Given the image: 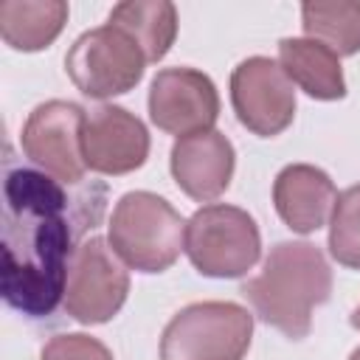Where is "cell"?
Masks as SVG:
<instances>
[{
  "label": "cell",
  "mask_w": 360,
  "mask_h": 360,
  "mask_svg": "<svg viewBox=\"0 0 360 360\" xmlns=\"http://www.w3.org/2000/svg\"><path fill=\"white\" fill-rule=\"evenodd\" d=\"M93 205L101 200H90ZM87 197L73 202L65 183L37 169H8L3 180L0 292L25 318H48L65 298L68 267L79 245L76 225L93 228Z\"/></svg>",
  "instance_id": "6da1fadb"
},
{
  "label": "cell",
  "mask_w": 360,
  "mask_h": 360,
  "mask_svg": "<svg viewBox=\"0 0 360 360\" xmlns=\"http://www.w3.org/2000/svg\"><path fill=\"white\" fill-rule=\"evenodd\" d=\"M239 292L262 323L290 340H301L312 329L315 307L332 295V267L312 242H276L262 270L248 278Z\"/></svg>",
  "instance_id": "7a4b0ae2"
},
{
  "label": "cell",
  "mask_w": 360,
  "mask_h": 360,
  "mask_svg": "<svg viewBox=\"0 0 360 360\" xmlns=\"http://www.w3.org/2000/svg\"><path fill=\"white\" fill-rule=\"evenodd\" d=\"M107 242L129 270L163 273L186 250V219L155 191H127L112 208Z\"/></svg>",
  "instance_id": "3957f363"
},
{
  "label": "cell",
  "mask_w": 360,
  "mask_h": 360,
  "mask_svg": "<svg viewBox=\"0 0 360 360\" xmlns=\"http://www.w3.org/2000/svg\"><path fill=\"white\" fill-rule=\"evenodd\" d=\"M253 315L233 301H194L160 335V360H245Z\"/></svg>",
  "instance_id": "277c9868"
},
{
  "label": "cell",
  "mask_w": 360,
  "mask_h": 360,
  "mask_svg": "<svg viewBox=\"0 0 360 360\" xmlns=\"http://www.w3.org/2000/svg\"><path fill=\"white\" fill-rule=\"evenodd\" d=\"M186 256L200 276L242 278L262 256L256 219L228 202H208L186 222Z\"/></svg>",
  "instance_id": "5b68a950"
},
{
  "label": "cell",
  "mask_w": 360,
  "mask_h": 360,
  "mask_svg": "<svg viewBox=\"0 0 360 360\" xmlns=\"http://www.w3.org/2000/svg\"><path fill=\"white\" fill-rule=\"evenodd\" d=\"M146 53L141 45L112 22L84 31L65 53V73L87 98L124 96L143 79Z\"/></svg>",
  "instance_id": "8992f818"
},
{
  "label": "cell",
  "mask_w": 360,
  "mask_h": 360,
  "mask_svg": "<svg viewBox=\"0 0 360 360\" xmlns=\"http://www.w3.org/2000/svg\"><path fill=\"white\" fill-rule=\"evenodd\" d=\"M127 295L129 273L110 248V242L101 236L79 242L68 267V284L62 298L65 312L84 326L107 323L121 312Z\"/></svg>",
  "instance_id": "52a82bcc"
},
{
  "label": "cell",
  "mask_w": 360,
  "mask_h": 360,
  "mask_svg": "<svg viewBox=\"0 0 360 360\" xmlns=\"http://www.w3.org/2000/svg\"><path fill=\"white\" fill-rule=\"evenodd\" d=\"M84 118L87 110L76 101L51 98L37 104L20 129L22 155L53 180L65 186H82L87 172L82 158Z\"/></svg>",
  "instance_id": "ba28073f"
},
{
  "label": "cell",
  "mask_w": 360,
  "mask_h": 360,
  "mask_svg": "<svg viewBox=\"0 0 360 360\" xmlns=\"http://www.w3.org/2000/svg\"><path fill=\"white\" fill-rule=\"evenodd\" d=\"M231 104L248 132L276 138L295 118V84L278 59L248 56L231 70Z\"/></svg>",
  "instance_id": "9c48e42d"
},
{
  "label": "cell",
  "mask_w": 360,
  "mask_h": 360,
  "mask_svg": "<svg viewBox=\"0 0 360 360\" xmlns=\"http://www.w3.org/2000/svg\"><path fill=\"white\" fill-rule=\"evenodd\" d=\"M146 107L160 132L188 138L214 129L219 118V93L208 73L177 65L155 73Z\"/></svg>",
  "instance_id": "30bf717a"
},
{
  "label": "cell",
  "mask_w": 360,
  "mask_h": 360,
  "mask_svg": "<svg viewBox=\"0 0 360 360\" xmlns=\"http://www.w3.org/2000/svg\"><path fill=\"white\" fill-rule=\"evenodd\" d=\"M146 124L121 104H98L87 112L82 129V158L96 174H129L149 158Z\"/></svg>",
  "instance_id": "8fae6325"
},
{
  "label": "cell",
  "mask_w": 360,
  "mask_h": 360,
  "mask_svg": "<svg viewBox=\"0 0 360 360\" xmlns=\"http://www.w3.org/2000/svg\"><path fill=\"white\" fill-rule=\"evenodd\" d=\"M169 169L186 197L194 202H211L222 197L233 180L236 149L219 129L177 138L169 152Z\"/></svg>",
  "instance_id": "7c38bea8"
},
{
  "label": "cell",
  "mask_w": 360,
  "mask_h": 360,
  "mask_svg": "<svg viewBox=\"0 0 360 360\" xmlns=\"http://www.w3.org/2000/svg\"><path fill=\"white\" fill-rule=\"evenodd\" d=\"M338 202L332 177L312 163H290L273 180V205L278 219L295 233L321 231Z\"/></svg>",
  "instance_id": "4fadbf2b"
},
{
  "label": "cell",
  "mask_w": 360,
  "mask_h": 360,
  "mask_svg": "<svg viewBox=\"0 0 360 360\" xmlns=\"http://www.w3.org/2000/svg\"><path fill=\"white\" fill-rule=\"evenodd\" d=\"M278 65L315 101H340L346 96V79L340 56L323 42L309 37H284L278 39Z\"/></svg>",
  "instance_id": "5bb4252c"
},
{
  "label": "cell",
  "mask_w": 360,
  "mask_h": 360,
  "mask_svg": "<svg viewBox=\"0 0 360 360\" xmlns=\"http://www.w3.org/2000/svg\"><path fill=\"white\" fill-rule=\"evenodd\" d=\"M65 0H3L0 37L11 51L37 53L53 45L68 22Z\"/></svg>",
  "instance_id": "9a60e30c"
},
{
  "label": "cell",
  "mask_w": 360,
  "mask_h": 360,
  "mask_svg": "<svg viewBox=\"0 0 360 360\" xmlns=\"http://www.w3.org/2000/svg\"><path fill=\"white\" fill-rule=\"evenodd\" d=\"M107 22L127 31L141 51L146 53V62H160L174 39H177V8L169 0H124L110 8Z\"/></svg>",
  "instance_id": "2e32d148"
},
{
  "label": "cell",
  "mask_w": 360,
  "mask_h": 360,
  "mask_svg": "<svg viewBox=\"0 0 360 360\" xmlns=\"http://www.w3.org/2000/svg\"><path fill=\"white\" fill-rule=\"evenodd\" d=\"M301 25L309 39L323 42L338 56L360 53V3L354 0L301 3Z\"/></svg>",
  "instance_id": "e0dca14e"
},
{
  "label": "cell",
  "mask_w": 360,
  "mask_h": 360,
  "mask_svg": "<svg viewBox=\"0 0 360 360\" xmlns=\"http://www.w3.org/2000/svg\"><path fill=\"white\" fill-rule=\"evenodd\" d=\"M329 253L338 264L360 270V183L338 194L329 217Z\"/></svg>",
  "instance_id": "ac0fdd59"
},
{
  "label": "cell",
  "mask_w": 360,
  "mask_h": 360,
  "mask_svg": "<svg viewBox=\"0 0 360 360\" xmlns=\"http://www.w3.org/2000/svg\"><path fill=\"white\" fill-rule=\"evenodd\" d=\"M39 360H112V352L93 335L62 332L45 340Z\"/></svg>",
  "instance_id": "d6986e66"
},
{
  "label": "cell",
  "mask_w": 360,
  "mask_h": 360,
  "mask_svg": "<svg viewBox=\"0 0 360 360\" xmlns=\"http://www.w3.org/2000/svg\"><path fill=\"white\" fill-rule=\"evenodd\" d=\"M349 321H352V326H354V329L360 332V304H357V307L352 309V315H349Z\"/></svg>",
  "instance_id": "ffe728a7"
},
{
  "label": "cell",
  "mask_w": 360,
  "mask_h": 360,
  "mask_svg": "<svg viewBox=\"0 0 360 360\" xmlns=\"http://www.w3.org/2000/svg\"><path fill=\"white\" fill-rule=\"evenodd\" d=\"M349 360H360V346H357V349H354V352L349 354Z\"/></svg>",
  "instance_id": "44dd1931"
}]
</instances>
